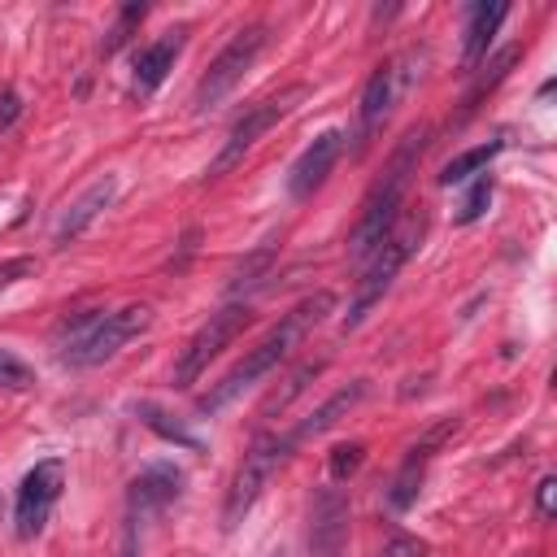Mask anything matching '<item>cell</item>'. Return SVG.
I'll return each mask as SVG.
<instances>
[{"mask_svg":"<svg viewBox=\"0 0 557 557\" xmlns=\"http://www.w3.org/2000/svg\"><path fill=\"white\" fill-rule=\"evenodd\" d=\"M457 431V418H444V422H435L413 448H409V457L400 461V470H396V479H392V487H387V505L392 509H409L413 500H418V492H422V474H426V461L435 457V448L448 440Z\"/></svg>","mask_w":557,"mask_h":557,"instance_id":"cell-11","label":"cell"},{"mask_svg":"<svg viewBox=\"0 0 557 557\" xmlns=\"http://www.w3.org/2000/svg\"><path fill=\"white\" fill-rule=\"evenodd\" d=\"M287 448H292V440H287V435H270V431H261V435L248 444V453H244V461L235 466V479H231V487H226V505H222V527H226V531L239 527L244 513L261 500V492H265L270 479L278 474Z\"/></svg>","mask_w":557,"mask_h":557,"instance_id":"cell-5","label":"cell"},{"mask_svg":"<svg viewBox=\"0 0 557 557\" xmlns=\"http://www.w3.org/2000/svg\"><path fill=\"white\" fill-rule=\"evenodd\" d=\"M322 374V361H305V366H296L292 374H287V383H283V392H274L265 405H261V413L270 418V413H278V409H287L305 387H309V379H318Z\"/></svg>","mask_w":557,"mask_h":557,"instance_id":"cell-21","label":"cell"},{"mask_svg":"<svg viewBox=\"0 0 557 557\" xmlns=\"http://www.w3.org/2000/svg\"><path fill=\"white\" fill-rule=\"evenodd\" d=\"M178 487H183V474L170 461H157V466L139 470L131 479V513H152V509L170 505L178 496Z\"/></svg>","mask_w":557,"mask_h":557,"instance_id":"cell-16","label":"cell"},{"mask_svg":"<svg viewBox=\"0 0 557 557\" xmlns=\"http://www.w3.org/2000/svg\"><path fill=\"white\" fill-rule=\"evenodd\" d=\"M518 57H522V48H518V44H509V48H500V52L487 61V74H479V78H474V87H470V91H466V100H461V104H466V113H470V109H474V104H479L496 83H505L509 65H513Z\"/></svg>","mask_w":557,"mask_h":557,"instance_id":"cell-20","label":"cell"},{"mask_svg":"<svg viewBox=\"0 0 557 557\" xmlns=\"http://www.w3.org/2000/svg\"><path fill=\"white\" fill-rule=\"evenodd\" d=\"M152 309L148 305H126V309H83L57 326V357L70 370H87L109 361L126 339L148 331Z\"/></svg>","mask_w":557,"mask_h":557,"instance_id":"cell-3","label":"cell"},{"mask_svg":"<svg viewBox=\"0 0 557 557\" xmlns=\"http://www.w3.org/2000/svg\"><path fill=\"white\" fill-rule=\"evenodd\" d=\"M505 148V139H487V144H474V148H466V152H457L453 161H444L440 165V174H435V183L440 187H453V183H466L470 174H479V170H487V161L496 157Z\"/></svg>","mask_w":557,"mask_h":557,"instance_id":"cell-19","label":"cell"},{"mask_svg":"<svg viewBox=\"0 0 557 557\" xmlns=\"http://www.w3.org/2000/svg\"><path fill=\"white\" fill-rule=\"evenodd\" d=\"M309 96V87L305 83H292V87H283V91H274V96H265V100H257L252 109H244L239 117H235V126L226 131V144H222V152L209 161V170H205V178L213 183V178H222V174H231L239 161H244V152L278 122V117H287L300 100Z\"/></svg>","mask_w":557,"mask_h":557,"instance_id":"cell-6","label":"cell"},{"mask_svg":"<svg viewBox=\"0 0 557 557\" xmlns=\"http://www.w3.org/2000/svg\"><path fill=\"white\" fill-rule=\"evenodd\" d=\"M379 557H426V540H418V535H392Z\"/></svg>","mask_w":557,"mask_h":557,"instance_id":"cell-28","label":"cell"},{"mask_svg":"<svg viewBox=\"0 0 557 557\" xmlns=\"http://www.w3.org/2000/svg\"><path fill=\"white\" fill-rule=\"evenodd\" d=\"M487 200H492V178L483 174V178H474V187L466 191V200H461V209H457V222L466 226V222H474V218H483V209H487Z\"/></svg>","mask_w":557,"mask_h":557,"instance_id":"cell-24","label":"cell"},{"mask_svg":"<svg viewBox=\"0 0 557 557\" xmlns=\"http://www.w3.org/2000/svg\"><path fill=\"white\" fill-rule=\"evenodd\" d=\"M26 274H35V257H13V261H4V265H0V292L13 287V283L26 278Z\"/></svg>","mask_w":557,"mask_h":557,"instance_id":"cell-30","label":"cell"},{"mask_svg":"<svg viewBox=\"0 0 557 557\" xmlns=\"http://www.w3.org/2000/svg\"><path fill=\"white\" fill-rule=\"evenodd\" d=\"M339 152H344V131H322V135H313V144L292 161L287 191H292L296 200L313 196V191L326 183V174H331V165L339 161Z\"/></svg>","mask_w":557,"mask_h":557,"instance_id":"cell-12","label":"cell"},{"mask_svg":"<svg viewBox=\"0 0 557 557\" xmlns=\"http://www.w3.org/2000/svg\"><path fill=\"white\" fill-rule=\"evenodd\" d=\"M366 461V444L361 440H348V444H335L331 457H326V479L331 483H348Z\"/></svg>","mask_w":557,"mask_h":557,"instance_id":"cell-22","label":"cell"},{"mask_svg":"<svg viewBox=\"0 0 557 557\" xmlns=\"http://www.w3.org/2000/svg\"><path fill=\"white\" fill-rule=\"evenodd\" d=\"M422 61H426V52L409 48V52L383 61V65L366 78V91H361V144L392 117L396 100H400L405 91H413V83L422 78Z\"/></svg>","mask_w":557,"mask_h":557,"instance_id":"cell-9","label":"cell"},{"mask_svg":"<svg viewBox=\"0 0 557 557\" xmlns=\"http://www.w3.org/2000/svg\"><path fill=\"white\" fill-rule=\"evenodd\" d=\"M535 509H540V518H544V522L557 513V479H553V474H544V479H540V487H535Z\"/></svg>","mask_w":557,"mask_h":557,"instance_id":"cell-29","label":"cell"},{"mask_svg":"<svg viewBox=\"0 0 557 557\" xmlns=\"http://www.w3.org/2000/svg\"><path fill=\"white\" fill-rule=\"evenodd\" d=\"M0 383H4V387H30V383H35V374H30V366H26V361H17L13 352H4V348H0Z\"/></svg>","mask_w":557,"mask_h":557,"instance_id":"cell-27","label":"cell"},{"mask_svg":"<svg viewBox=\"0 0 557 557\" xmlns=\"http://www.w3.org/2000/svg\"><path fill=\"white\" fill-rule=\"evenodd\" d=\"M248 322H252L248 300H226L218 313H209V322L187 339L183 357L174 361V387H191V383L209 370V361H213V357H218L235 335H244V331H248Z\"/></svg>","mask_w":557,"mask_h":557,"instance_id":"cell-8","label":"cell"},{"mask_svg":"<svg viewBox=\"0 0 557 557\" xmlns=\"http://www.w3.org/2000/svg\"><path fill=\"white\" fill-rule=\"evenodd\" d=\"M261 48H265V26H261V22L239 26V30L231 35V44H226V48L209 61V70L200 74L191 104H196L200 113H205V109H218V104L239 87V78L252 70V61L261 57Z\"/></svg>","mask_w":557,"mask_h":557,"instance_id":"cell-7","label":"cell"},{"mask_svg":"<svg viewBox=\"0 0 557 557\" xmlns=\"http://www.w3.org/2000/svg\"><path fill=\"white\" fill-rule=\"evenodd\" d=\"M331 309H335V296H331V292H313V296H305L292 313H283V318H278V322H274V326H270V331H265V335H261V339H257V344H252V348H248V352H244V357H239V361H235V366H231V370H226V374L196 400V409H200V413H218L222 405H231L244 387H252L257 379H265V374H270V370H274V366H278V361H283V357H287V352H292V348H296V344H300V339L331 313Z\"/></svg>","mask_w":557,"mask_h":557,"instance_id":"cell-1","label":"cell"},{"mask_svg":"<svg viewBox=\"0 0 557 557\" xmlns=\"http://www.w3.org/2000/svg\"><path fill=\"white\" fill-rule=\"evenodd\" d=\"M139 413H144V422H148L157 435H165V440H174V444H187V448H200V440H196V435H187L178 422H165V413H157V409H148V405H144Z\"/></svg>","mask_w":557,"mask_h":557,"instance_id":"cell-26","label":"cell"},{"mask_svg":"<svg viewBox=\"0 0 557 557\" xmlns=\"http://www.w3.org/2000/svg\"><path fill=\"white\" fill-rule=\"evenodd\" d=\"M527 557H535V553H527Z\"/></svg>","mask_w":557,"mask_h":557,"instance_id":"cell-31","label":"cell"},{"mask_svg":"<svg viewBox=\"0 0 557 557\" xmlns=\"http://www.w3.org/2000/svg\"><path fill=\"white\" fill-rule=\"evenodd\" d=\"M426 139H431V131H426V126L409 131V135L396 144V152L387 157L383 178L366 191L361 218H357V226H352V235H348V252H352L357 261H366V257L387 239V231L396 226V218H400V200H405V187H409V178H413V170H418V157L426 152Z\"/></svg>","mask_w":557,"mask_h":557,"instance_id":"cell-2","label":"cell"},{"mask_svg":"<svg viewBox=\"0 0 557 557\" xmlns=\"http://www.w3.org/2000/svg\"><path fill=\"white\" fill-rule=\"evenodd\" d=\"M270 261H274V248H261V252H252V257L239 265V274H235V292H244V287H257V283H261V274L270 270Z\"/></svg>","mask_w":557,"mask_h":557,"instance_id":"cell-25","label":"cell"},{"mask_svg":"<svg viewBox=\"0 0 557 557\" xmlns=\"http://www.w3.org/2000/svg\"><path fill=\"white\" fill-rule=\"evenodd\" d=\"M422 231H426V218H422V213H418V218H405V222L396 218V226L387 231V239L366 257V274H361V283H357V292H352V305H348V313H344V331L361 326L366 313L383 300V292L392 287V278L400 274V265L409 261V252L418 248Z\"/></svg>","mask_w":557,"mask_h":557,"instance_id":"cell-4","label":"cell"},{"mask_svg":"<svg viewBox=\"0 0 557 557\" xmlns=\"http://www.w3.org/2000/svg\"><path fill=\"white\" fill-rule=\"evenodd\" d=\"M61 487H65V461H57V457L35 461V466L22 474L17 500H13V527H17L22 540H30V535L44 531L52 505L61 500Z\"/></svg>","mask_w":557,"mask_h":557,"instance_id":"cell-10","label":"cell"},{"mask_svg":"<svg viewBox=\"0 0 557 557\" xmlns=\"http://www.w3.org/2000/svg\"><path fill=\"white\" fill-rule=\"evenodd\" d=\"M144 13H148V4H126L122 13H117V22H113V30L104 35V44H100V57H113L126 39H131V30L144 22Z\"/></svg>","mask_w":557,"mask_h":557,"instance_id":"cell-23","label":"cell"},{"mask_svg":"<svg viewBox=\"0 0 557 557\" xmlns=\"http://www.w3.org/2000/svg\"><path fill=\"white\" fill-rule=\"evenodd\" d=\"M348 544V500L335 487H322L309 518V557H339Z\"/></svg>","mask_w":557,"mask_h":557,"instance_id":"cell-13","label":"cell"},{"mask_svg":"<svg viewBox=\"0 0 557 557\" xmlns=\"http://www.w3.org/2000/svg\"><path fill=\"white\" fill-rule=\"evenodd\" d=\"M361 396H366V379H357V383L339 387V392H335L326 405H318V409H313V418H309V422H300V431H296L292 440H309V435L331 431V426H335V422H339V418H344V413H348V409H352Z\"/></svg>","mask_w":557,"mask_h":557,"instance_id":"cell-18","label":"cell"},{"mask_svg":"<svg viewBox=\"0 0 557 557\" xmlns=\"http://www.w3.org/2000/svg\"><path fill=\"white\" fill-rule=\"evenodd\" d=\"M505 17H509V4H470L466 9V39H461V65L466 70H474L487 57Z\"/></svg>","mask_w":557,"mask_h":557,"instance_id":"cell-17","label":"cell"},{"mask_svg":"<svg viewBox=\"0 0 557 557\" xmlns=\"http://www.w3.org/2000/svg\"><path fill=\"white\" fill-rule=\"evenodd\" d=\"M113 200H117V178H113V174H100L96 183H87L83 196L61 213V222H57V231H52V244L65 248L70 239H78V235H83V231H87Z\"/></svg>","mask_w":557,"mask_h":557,"instance_id":"cell-15","label":"cell"},{"mask_svg":"<svg viewBox=\"0 0 557 557\" xmlns=\"http://www.w3.org/2000/svg\"><path fill=\"white\" fill-rule=\"evenodd\" d=\"M126 557H131V548H126Z\"/></svg>","mask_w":557,"mask_h":557,"instance_id":"cell-32","label":"cell"},{"mask_svg":"<svg viewBox=\"0 0 557 557\" xmlns=\"http://www.w3.org/2000/svg\"><path fill=\"white\" fill-rule=\"evenodd\" d=\"M183 39H187V26H174V30L157 35L152 44H144V48L135 52V78H131L135 96H152V91L165 83V74L174 70V61H178V52H183Z\"/></svg>","mask_w":557,"mask_h":557,"instance_id":"cell-14","label":"cell"}]
</instances>
